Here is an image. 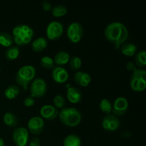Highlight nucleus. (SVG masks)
Instances as JSON below:
<instances>
[{"instance_id":"473e14b6","label":"nucleus","mask_w":146,"mask_h":146,"mask_svg":"<svg viewBox=\"0 0 146 146\" xmlns=\"http://www.w3.org/2000/svg\"><path fill=\"white\" fill-rule=\"evenodd\" d=\"M29 145V146H41V141H40V139L38 138V137H34V138H32L31 139Z\"/></svg>"},{"instance_id":"a878e982","label":"nucleus","mask_w":146,"mask_h":146,"mask_svg":"<svg viewBox=\"0 0 146 146\" xmlns=\"http://www.w3.org/2000/svg\"><path fill=\"white\" fill-rule=\"evenodd\" d=\"M68 12L66 7L63 4H58V5L55 6L51 9V13L54 17H64Z\"/></svg>"},{"instance_id":"2eb2a0df","label":"nucleus","mask_w":146,"mask_h":146,"mask_svg":"<svg viewBox=\"0 0 146 146\" xmlns=\"http://www.w3.org/2000/svg\"><path fill=\"white\" fill-rule=\"evenodd\" d=\"M82 93L76 87H69L66 91V98L73 104H78L82 100Z\"/></svg>"},{"instance_id":"1a4fd4ad","label":"nucleus","mask_w":146,"mask_h":146,"mask_svg":"<svg viewBox=\"0 0 146 146\" xmlns=\"http://www.w3.org/2000/svg\"><path fill=\"white\" fill-rule=\"evenodd\" d=\"M45 127L44 120L40 116H34L30 118L27 123V130L33 135H39L44 131Z\"/></svg>"},{"instance_id":"f257e3e1","label":"nucleus","mask_w":146,"mask_h":146,"mask_svg":"<svg viewBox=\"0 0 146 146\" xmlns=\"http://www.w3.org/2000/svg\"><path fill=\"white\" fill-rule=\"evenodd\" d=\"M129 36L127 27L123 23L113 21L106 26L104 30V36L108 41L113 44L116 49L127 41Z\"/></svg>"},{"instance_id":"393cba45","label":"nucleus","mask_w":146,"mask_h":146,"mask_svg":"<svg viewBox=\"0 0 146 146\" xmlns=\"http://www.w3.org/2000/svg\"><path fill=\"white\" fill-rule=\"evenodd\" d=\"M99 108L106 115L112 113V103L107 98H103L99 104Z\"/></svg>"},{"instance_id":"aec40b11","label":"nucleus","mask_w":146,"mask_h":146,"mask_svg":"<svg viewBox=\"0 0 146 146\" xmlns=\"http://www.w3.org/2000/svg\"><path fill=\"white\" fill-rule=\"evenodd\" d=\"M63 144L64 146H81V140L78 135L70 134L64 138Z\"/></svg>"},{"instance_id":"cd10ccee","label":"nucleus","mask_w":146,"mask_h":146,"mask_svg":"<svg viewBox=\"0 0 146 146\" xmlns=\"http://www.w3.org/2000/svg\"><path fill=\"white\" fill-rule=\"evenodd\" d=\"M41 66L45 69H53L55 67L54 59L48 56H44L40 60Z\"/></svg>"},{"instance_id":"f3484780","label":"nucleus","mask_w":146,"mask_h":146,"mask_svg":"<svg viewBox=\"0 0 146 146\" xmlns=\"http://www.w3.org/2000/svg\"><path fill=\"white\" fill-rule=\"evenodd\" d=\"M48 46V41L44 37H38L31 43V49L36 53L41 52L44 51Z\"/></svg>"},{"instance_id":"ddd939ff","label":"nucleus","mask_w":146,"mask_h":146,"mask_svg":"<svg viewBox=\"0 0 146 146\" xmlns=\"http://www.w3.org/2000/svg\"><path fill=\"white\" fill-rule=\"evenodd\" d=\"M51 76L56 83L61 84L66 82L69 76L65 68L62 66H56L52 69Z\"/></svg>"},{"instance_id":"7c9ffc66","label":"nucleus","mask_w":146,"mask_h":146,"mask_svg":"<svg viewBox=\"0 0 146 146\" xmlns=\"http://www.w3.org/2000/svg\"><path fill=\"white\" fill-rule=\"evenodd\" d=\"M12 34L13 36H20L22 37L23 36L26 35L24 32L21 30V27H20V25L17 26V27H14L12 30Z\"/></svg>"},{"instance_id":"20e7f679","label":"nucleus","mask_w":146,"mask_h":146,"mask_svg":"<svg viewBox=\"0 0 146 146\" xmlns=\"http://www.w3.org/2000/svg\"><path fill=\"white\" fill-rule=\"evenodd\" d=\"M130 79V86L135 92H142L146 88V71L136 69L133 71Z\"/></svg>"},{"instance_id":"5701e85b","label":"nucleus","mask_w":146,"mask_h":146,"mask_svg":"<svg viewBox=\"0 0 146 146\" xmlns=\"http://www.w3.org/2000/svg\"><path fill=\"white\" fill-rule=\"evenodd\" d=\"M14 43L13 36L8 32H0V45L4 47H10Z\"/></svg>"},{"instance_id":"6ab92c4d","label":"nucleus","mask_w":146,"mask_h":146,"mask_svg":"<svg viewBox=\"0 0 146 146\" xmlns=\"http://www.w3.org/2000/svg\"><path fill=\"white\" fill-rule=\"evenodd\" d=\"M3 121L9 128H15L18 124V118L17 115L11 112H7L4 114Z\"/></svg>"},{"instance_id":"f8f14e48","label":"nucleus","mask_w":146,"mask_h":146,"mask_svg":"<svg viewBox=\"0 0 146 146\" xmlns=\"http://www.w3.org/2000/svg\"><path fill=\"white\" fill-rule=\"evenodd\" d=\"M40 115L44 120L52 121V120H54L58 117V111L53 105L46 104V105L43 106L41 108Z\"/></svg>"},{"instance_id":"2f4dec72","label":"nucleus","mask_w":146,"mask_h":146,"mask_svg":"<svg viewBox=\"0 0 146 146\" xmlns=\"http://www.w3.org/2000/svg\"><path fill=\"white\" fill-rule=\"evenodd\" d=\"M41 7L45 11H49L52 9V5L48 1H43L41 2Z\"/></svg>"},{"instance_id":"f03ea898","label":"nucleus","mask_w":146,"mask_h":146,"mask_svg":"<svg viewBox=\"0 0 146 146\" xmlns=\"http://www.w3.org/2000/svg\"><path fill=\"white\" fill-rule=\"evenodd\" d=\"M58 116L64 125L70 128L78 126L82 120L81 113L74 107L62 108L58 112Z\"/></svg>"},{"instance_id":"c9c22d12","label":"nucleus","mask_w":146,"mask_h":146,"mask_svg":"<svg viewBox=\"0 0 146 146\" xmlns=\"http://www.w3.org/2000/svg\"><path fill=\"white\" fill-rule=\"evenodd\" d=\"M0 146H5V143L3 138H0Z\"/></svg>"},{"instance_id":"72a5a7b5","label":"nucleus","mask_w":146,"mask_h":146,"mask_svg":"<svg viewBox=\"0 0 146 146\" xmlns=\"http://www.w3.org/2000/svg\"><path fill=\"white\" fill-rule=\"evenodd\" d=\"M21 39H22V44L23 46L26 45V44H29L31 41V39H32V37L29 36L28 35H24L21 37Z\"/></svg>"},{"instance_id":"6e6552de","label":"nucleus","mask_w":146,"mask_h":146,"mask_svg":"<svg viewBox=\"0 0 146 146\" xmlns=\"http://www.w3.org/2000/svg\"><path fill=\"white\" fill-rule=\"evenodd\" d=\"M12 141L16 146H26L29 141V131L24 127H17L12 133Z\"/></svg>"},{"instance_id":"39448f33","label":"nucleus","mask_w":146,"mask_h":146,"mask_svg":"<svg viewBox=\"0 0 146 146\" xmlns=\"http://www.w3.org/2000/svg\"><path fill=\"white\" fill-rule=\"evenodd\" d=\"M47 91V84L44 78H34L30 84V96L34 98H41Z\"/></svg>"},{"instance_id":"bb28decb","label":"nucleus","mask_w":146,"mask_h":146,"mask_svg":"<svg viewBox=\"0 0 146 146\" xmlns=\"http://www.w3.org/2000/svg\"><path fill=\"white\" fill-rule=\"evenodd\" d=\"M69 66L73 71H78L82 66V60L78 56H74L70 58Z\"/></svg>"},{"instance_id":"9b49d317","label":"nucleus","mask_w":146,"mask_h":146,"mask_svg":"<svg viewBox=\"0 0 146 146\" xmlns=\"http://www.w3.org/2000/svg\"><path fill=\"white\" fill-rule=\"evenodd\" d=\"M103 128L108 132H115L119 128L120 121L113 114H108L104 117L101 122Z\"/></svg>"},{"instance_id":"f704fd0d","label":"nucleus","mask_w":146,"mask_h":146,"mask_svg":"<svg viewBox=\"0 0 146 146\" xmlns=\"http://www.w3.org/2000/svg\"><path fill=\"white\" fill-rule=\"evenodd\" d=\"M126 69L128 71H131L133 72V71H135L136 69V67H135V65L134 63H133L132 61H130V62H128L126 64Z\"/></svg>"},{"instance_id":"4468645a","label":"nucleus","mask_w":146,"mask_h":146,"mask_svg":"<svg viewBox=\"0 0 146 146\" xmlns=\"http://www.w3.org/2000/svg\"><path fill=\"white\" fill-rule=\"evenodd\" d=\"M74 78L76 84L84 88L88 86L91 82V75L85 71H78L74 74Z\"/></svg>"},{"instance_id":"412c9836","label":"nucleus","mask_w":146,"mask_h":146,"mask_svg":"<svg viewBox=\"0 0 146 146\" xmlns=\"http://www.w3.org/2000/svg\"><path fill=\"white\" fill-rule=\"evenodd\" d=\"M19 93V86L17 85H10L4 91V96L7 99L13 100L18 96Z\"/></svg>"},{"instance_id":"dca6fc26","label":"nucleus","mask_w":146,"mask_h":146,"mask_svg":"<svg viewBox=\"0 0 146 146\" xmlns=\"http://www.w3.org/2000/svg\"><path fill=\"white\" fill-rule=\"evenodd\" d=\"M70 58H71V56L67 51H59L55 54L54 58L53 59H54V64L57 65L58 66H61L68 64Z\"/></svg>"},{"instance_id":"7ed1b4c3","label":"nucleus","mask_w":146,"mask_h":146,"mask_svg":"<svg viewBox=\"0 0 146 146\" xmlns=\"http://www.w3.org/2000/svg\"><path fill=\"white\" fill-rule=\"evenodd\" d=\"M36 76L35 67L31 65L23 66L19 68L15 75L17 84L24 90H27L28 86L32 82Z\"/></svg>"},{"instance_id":"c85d7f7f","label":"nucleus","mask_w":146,"mask_h":146,"mask_svg":"<svg viewBox=\"0 0 146 146\" xmlns=\"http://www.w3.org/2000/svg\"><path fill=\"white\" fill-rule=\"evenodd\" d=\"M53 104H54V106L58 109H62V108H65L66 106V99L62 95H56L53 98Z\"/></svg>"},{"instance_id":"e433bc0d","label":"nucleus","mask_w":146,"mask_h":146,"mask_svg":"<svg viewBox=\"0 0 146 146\" xmlns=\"http://www.w3.org/2000/svg\"><path fill=\"white\" fill-rule=\"evenodd\" d=\"M0 72H1V68H0Z\"/></svg>"},{"instance_id":"a211bd4d","label":"nucleus","mask_w":146,"mask_h":146,"mask_svg":"<svg viewBox=\"0 0 146 146\" xmlns=\"http://www.w3.org/2000/svg\"><path fill=\"white\" fill-rule=\"evenodd\" d=\"M121 52L125 56H133L137 53V46L132 43H125L120 47Z\"/></svg>"},{"instance_id":"c756f323","label":"nucleus","mask_w":146,"mask_h":146,"mask_svg":"<svg viewBox=\"0 0 146 146\" xmlns=\"http://www.w3.org/2000/svg\"><path fill=\"white\" fill-rule=\"evenodd\" d=\"M34 98H32L31 96H27L24 99V101H23V104L25 107H32L34 105Z\"/></svg>"},{"instance_id":"423d86ee","label":"nucleus","mask_w":146,"mask_h":146,"mask_svg":"<svg viewBox=\"0 0 146 146\" xmlns=\"http://www.w3.org/2000/svg\"><path fill=\"white\" fill-rule=\"evenodd\" d=\"M66 34L68 40L71 43L77 44L80 42L84 37V28L80 23L72 22L67 28Z\"/></svg>"},{"instance_id":"9d476101","label":"nucleus","mask_w":146,"mask_h":146,"mask_svg":"<svg viewBox=\"0 0 146 146\" xmlns=\"http://www.w3.org/2000/svg\"><path fill=\"white\" fill-rule=\"evenodd\" d=\"M128 109V101L123 96L118 97L112 104V112L115 116L125 115Z\"/></svg>"},{"instance_id":"4be33fe9","label":"nucleus","mask_w":146,"mask_h":146,"mask_svg":"<svg viewBox=\"0 0 146 146\" xmlns=\"http://www.w3.org/2000/svg\"><path fill=\"white\" fill-rule=\"evenodd\" d=\"M20 54V48L17 46H11L7 49L5 53L6 58L9 61H14L17 59Z\"/></svg>"},{"instance_id":"b1692460","label":"nucleus","mask_w":146,"mask_h":146,"mask_svg":"<svg viewBox=\"0 0 146 146\" xmlns=\"http://www.w3.org/2000/svg\"><path fill=\"white\" fill-rule=\"evenodd\" d=\"M135 64L140 68H143L146 66V52L145 50L138 51L135 56Z\"/></svg>"},{"instance_id":"0eeeda50","label":"nucleus","mask_w":146,"mask_h":146,"mask_svg":"<svg viewBox=\"0 0 146 146\" xmlns=\"http://www.w3.org/2000/svg\"><path fill=\"white\" fill-rule=\"evenodd\" d=\"M64 24L60 21H53L48 24L46 29V35L50 41H55L62 36L64 34Z\"/></svg>"}]
</instances>
